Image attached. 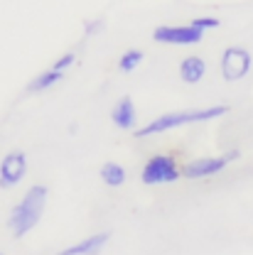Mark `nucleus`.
I'll use <instances>...</instances> for the list:
<instances>
[{"mask_svg": "<svg viewBox=\"0 0 253 255\" xmlns=\"http://www.w3.org/2000/svg\"><path fill=\"white\" fill-rule=\"evenodd\" d=\"M74 62H76V54H74V52H66V54H62L57 62L52 64V69H57V71L66 74V69H69V66H71Z\"/></svg>", "mask_w": 253, "mask_h": 255, "instance_id": "2eb2a0df", "label": "nucleus"}, {"mask_svg": "<svg viewBox=\"0 0 253 255\" xmlns=\"http://www.w3.org/2000/svg\"><path fill=\"white\" fill-rule=\"evenodd\" d=\"M251 66L253 57L249 49H244V47H226L224 49L219 69H222V76L226 81H241L244 76H249Z\"/></svg>", "mask_w": 253, "mask_h": 255, "instance_id": "20e7f679", "label": "nucleus"}, {"mask_svg": "<svg viewBox=\"0 0 253 255\" xmlns=\"http://www.w3.org/2000/svg\"><path fill=\"white\" fill-rule=\"evenodd\" d=\"M111 233L108 231H101V233H94V236H86L71 246H66L64 251H59L57 255H98L103 251V246L108 243Z\"/></svg>", "mask_w": 253, "mask_h": 255, "instance_id": "6e6552de", "label": "nucleus"}, {"mask_svg": "<svg viewBox=\"0 0 253 255\" xmlns=\"http://www.w3.org/2000/svg\"><path fill=\"white\" fill-rule=\"evenodd\" d=\"M182 177V164L172 155H153L140 169V182L148 187H160V184H175Z\"/></svg>", "mask_w": 253, "mask_h": 255, "instance_id": "7ed1b4c3", "label": "nucleus"}, {"mask_svg": "<svg viewBox=\"0 0 253 255\" xmlns=\"http://www.w3.org/2000/svg\"><path fill=\"white\" fill-rule=\"evenodd\" d=\"M226 113H229V106H207V108L170 111V113H162L158 118H153L148 126L138 128V130H135V137H153V135L175 130V128L194 126V123H209V121H217V118H222Z\"/></svg>", "mask_w": 253, "mask_h": 255, "instance_id": "f257e3e1", "label": "nucleus"}, {"mask_svg": "<svg viewBox=\"0 0 253 255\" xmlns=\"http://www.w3.org/2000/svg\"><path fill=\"white\" fill-rule=\"evenodd\" d=\"M153 39L160 44H182L192 47L204 39V32L192 27V25H160L153 30Z\"/></svg>", "mask_w": 253, "mask_h": 255, "instance_id": "39448f33", "label": "nucleus"}, {"mask_svg": "<svg viewBox=\"0 0 253 255\" xmlns=\"http://www.w3.org/2000/svg\"><path fill=\"white\" fill-rule=\"evenodd\" d=\"M47 187L44 184H34L25 191V196L12 206L10 216H7V228L15 238H22L27 236L32 228L39 223L42 214H44V206H47Z\"/></svg>", "mask_w": 253, "mask_h": 255, "instance_id": "f03ea898", "label": "nucleus"}, {"mask_svg": "<svg viewBox=\"0 0 253 255\" xmlns=\"http://www.w3.org/2000/svg\"><path fill=\"white\" fill-rule=\"evenodd\" d=\"M207 74V62L197 54H190L180 62V79L185 84H199Z\"/></svg>", "mask_w": 253, "mask_h": 255, "instance_id": "9d476101", "label": "nucleus"}, {"mask_svg": "<svg viewBox=\"0 0 253 255\" xmlns=\"http://www.w3.org/2000/svg\"><path fill=\"white\" fill-rule=\"evenodd\" d=\"M143 59H145V52L143 49H126L121 54V59H118V69L123 74H130V71H135L143 64Z\"/></svg>", "mask_w": 253, "mask_h": 255, "instance_id": "ddd939ff", "label": "nucleus"}, {"mask_svg": "<svg viewBox=\"0 0 253 255\" xmlns=\"http://www.w3.org/2000/svg\"><path fill=\"white\" fill-rule=\"evenodd\" d=\"M135 118H138V113H135V103H133L130 96L118 98L116 106L111 108V121H113V126L121 128V130L135 128Z\"/></svg>", "mask_w": 253, "mask_h": 255, "instance_id": "1a4fd4ad", "label": "nucleus"}, {"mask_svg": "<svg viewBox=\"0 0 253 255\" xmlns=\"http://www.w3.org/2000/svg\"><path fill=\"white\" fill-rule=\"evenodd\" d=\"M190 25H192V27H197V30H202V32L217 30V27H219V17H212V15H202V17H194Z\"/></svg>", "mask_w": 253, "mask_h": 255, "instance_id": "4468645a", "label": "nucleus"}, {"mask_svg": "<svg viewBox=\"0 0 253 255\" xmlns=\"http://www.w3.org/2000/svg\"><path fill=\"white\" fill-rule=\"evenodd\" d=\"M27 174V155L22 150H12L0 159V187L12 189L17 187Z\"/></svg>", "mask_w": 253, "mask_h": 255, "instance_id": "423d86ee", "label": "nucleus"}, {"mask_svg": "<svg viewBox=\"0 0 253 255\" xmlns=\"http://www.w3.org/2000/svg\"><path fill=\"white\" fill-rule=\"evenodd\" d=\"M98 177H101V182L106 184V187H123L126 184V167L123 164H118V162H103L101 164V169H98Z\"/></svg>", "mask_w": 253, "mask_h": 255, "instance_id": "9b49d317", "label": "nucleus"}, {"mask_svg": "<svg viewBox=\"0 0 253 255\" xmlns=\"http://www.w3.org/2000/svg\"><path fill=\"white\" fill-rule=\"evenodd\" d=\"M64 79V74L62 71H57V69H42L34 79L30 81V86H27V91L30 94H39V91H47V89H52L54 84H59Z\"/></svg>", "mask_w": 253, "mask_h": 255, "instance_id": "f8f14e48", "label": "nucleus"}, {"mask_svg": "<svg viewBox=\"0 0 253 255\" xmlns=\"http://www.w3.org/2000/svg\"><path fill=\"white\" fill-rule=\"evenodd\" d=\"M0 255H2V253H0Z\"/></svg>", "mask_w": 253, "mask_h": 255, "instance_id": "dca6fc26", "label": "nucleus"}, {"mask_svg": "<svg viewBox=\"0 0 253 255\" xmlns=\"http://www.w3.org/2000/svg\"><path fill=\"white\" fill-rule=\"evenodd\" d=\"M229 164L226 155H217V157H194L182 164V177L187 179H207L224 172V167Z\"/></svg>", "mask_w": 253, "mask_h": 255, "instance_id": "0eeeda50", "label": "nucleus"}]
</instances>
